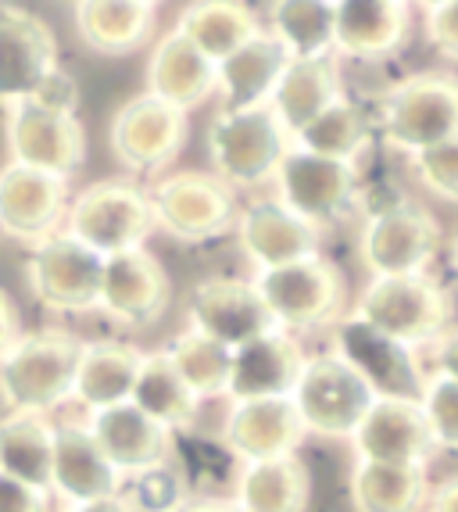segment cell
<instances>
[{
    "instance_id": "17",
    "label": "cell",
    "mask_w": 458,
    "mask_h": 512,
    "mask_svg": "<svg viewBox=\"0 0 458 512\" xmlns=\"http://www.w3.org/2000/svg\"><path fill=\"white\" fill-rule=\"evenodd\" d=\"M337 359H344L376 398H419L426 376L419 373L412 348L376 333L369 323L348 316L337 326Z\"/></svg>"
},
{
    "instance_id": "12",
    "label": "cell",
    "mask_w": 458,
    "mask_h": 512,
    "mask_svg": "<svg viewBox=\"0 0 458 512\" xmlns=\"http://www.w3.org/2000/svg\"><path fill=\"white\" fill-rule=\"evenodd\" d=\"M190 133L187 111L151 94L126 101L111 119V154L129 172H158L176 162Z\"/></svg>"
},
{
    "instance_id": "15",
    "label": "cell",
    "mask_w": 458,
    "mask_h": 512,
    "mask_svg": "<svg viewBox=\"0 0 458 512\" xmlns=\"http://www.w3.org/2000/svg\"><path fill=\"white\" fill-rule=\"evenodd\" d=\"M58 69V40L40 15L0 4V101L18 104Z\"/></svg>"
},
{
    "instance_id": "23",
    "label": "cell",
    "mask_w": 458,
    "mask_h": 512,
    "mask_svg": "<svg viewBox=\"0 0 458 512\" xmlns=\"http://www.w3.org/2000/svg\"><path fill=\"white\" fill-rule=\"evenodd\" d=\"M412 8L401 0H344L333 4V54L355 61L391 58L405 47Z\"/></svg>"
},
{
    "instance_id": "45",
    "label": "cell",
    "mask_w": 458,
    "mask_h": 512,
    "mask_svg": "<svg viewBox=\"0 0 458 512\" xmlns=\"http://www.w3.org/2000/svg\"><path fill=\"white\" fill-rule=\"evenodd\" d=\"M22 337L18 333V316H15V308H11L8 294L0 291V359L8 355L11 348H15V341Z\"/></svg>"
},
{
    "instance_id": "10",
    "label": "cell",
    "mask_w": 458,
    "mask_h": 512,
    "mask_svg": "<svg viewBox=\"0 0 458 512\" xmlns=\"http://www.w3.org/2000/svg\"><path fill=\"white\" fill-rule=\"evenodd\" d=\"M4 137H8L11 165H26V169L58 176L65 183L86 158L83 122L76 115L40 108L33 101L8 104Z\"/></svg>"
},
{
    "instance_id": "39",
    "label": "cell",
    "mask_w": 458,
    "mask_h": 512,
    "mask_svg": "<svg viewBox=\"0 0 458 512\" xmlns=\"http://www.w3.org/2000/svg\"><path fill=\"white\" fill-rule=\"evenodd\" d=\"M419 405H423V416L430 423V437L437 448H448L458 452V384L448 376L433 373L423 380V391H419Z\"/></svg>"
},
{
    "instance_id": "48",
    "label": "cell",
    "mask_w": 458,
    "mask_h": 512,
    "mask_svg": "<svg viewBox=\"0 0 458 512\" xmlns=\"http://www.w3.org/2000/svg\"><path fill=\"white\" fill-rule=\"evenodd\" d=\"M179 512H240L233 502H222V498H208V502H194V505H183Z\"/></svg>"
},
{
    "instance_id": "7",
    "label": "cell",
    "mask_w": 458,
    "mask_h": 512,
    "mask_svg": "<svg viewBox=\"0 0 458 512\" xmlns=\"http://www.w3.org/2000/svg\"><path fill=\"white\" fill-rule=\"evenodd\" d=\"M290 402L301 416L305 434L337 437V441L348 437L351 441L369 405L376 402V394L344 359L315 355V359H305V369L290 391Z\"/></svg>"
},
{
    "instance_id": "13",
    "label": "cell",
    "mask_w": 458,
    "mask_h": 512,
    "mask_svg": "<svg viewBox=\"0 0 458 512\" xmlns=\"http://www.w3.org/2000/svg\"><path fill=\"white\" fill-rule=\"evenodd\" d=\"M276 187H280V205H287L294 215L319 226L348 212V205L358 194V169L351 162L323 158V154L290 147L276 169Z\"/></svg>"
},
{
    "instance_id": "19",
    "label": "cell",
    "mask_w": 458,
    "mask_h": 512,
    "mask_svg": "<svg viewBox=\"0 0 458 512\" xmlns=\"http://www.w3.org/2000/svg\"><path fill=\"white\" fill-rule=\"evenodd\" d=\"M237 237L244 255L258 265V273L319 258V226L294 215L276 197L255 201L237 215Z\"/></svg>"
},
{
    "instance_id": "28",
    "label": "cell",
    "mask_w": 458,
    "mask_h": 512,
    "mask_svg": "<svg viewBox=\"0 0 458 512\" xmlns=\"http://www.w3.org/2000/svg\"><path fill=\"white\" fill-rule=\"evenodd\" d=\"M340 94H344V86H340V69L333 58L290 61L287 69H283L280 83H276V90H272L269 108L280 119V126L290 133V140H294Z\"/></svg>"
},
{
    "instance_id": "46",
    "label": "cell",
    "mask_w": 458,
    "mask_h": 512,
    "mask_svg": "<svg viewBox=\"0 0 458 512\" xmlns=\"http://www.w3.org/2000/svg\"><path fill=\"white\" fill-rule=\"evenodd\" d=\"M426 505H430V512H458V477L433 487L426 495Z\"/></svg>"
},
{
    "instance_id": "5",
    "label": "cell",
    "mask_w": 458,
    "mask_h": 512,
    "mask_svg": "<svg viewBox=\"0 0 458 512\" xmlns=\"http://www.w3.org/2000/svg\"><path fill=\"white\" fill-rule=\"evenodd\" d=\"M287 151L290 133L272 115L269 104L247 111H219L208 126V154L215 176L226 187H258L272 180Z\"/></svg>"
},
{
    "instance_id": "37",
    "label": "cell",
    "mask_w": 458,
    "mask_h": 512,
    "mask_svg": "<svg viewBox=\"0 0 458 512\" xmlns=\"http://www.w3.org/2000/svg\"><path fill=\"white\" fill-rule=\"evenodd\" d=\"M369 137H373V129H369V115H365L362 104H355L351 97L340 94L330 108L305 126L297 133L290 144L301 147V151H312V154H323V158H337V162H358V154L369 147Z\"/></svg>"
},
{
    "instance_id": "11",
    "label": "cell",
    "mask_w": 458,
    "mask_h": 512,
    "mask_svg": "<svg viewBox=\"0 0 458 512\" xmlns=\"http://www.w3.org/2000/svg\"><path fill=\"white\" fill-rule=\"evenodd\" d=\"M104 258L68 233H51L29 255V287L54 312H94L101 298Z\"/></svg>"
},
{
    "instance_id": "21",
    "label": "cell",
    "mask_w": 458,
    "mask_h": 512,
    "mask_svg": "<svg viewBox=\"0 0 458 512\" xmlns=\"http://www.w3.org/2000/svg\"><path fill=\"white\" fill-rule=\"evenodd\" d=\"M68 212V183L58 176H43L26 165L0 169V230L15 240L40 244L58 233V222Z\"/></svg>"
},
{
    "instance_id": "42",
    "label": "cell",
    "mask_w": 458,
    "mask_h": 512,
    "mask_svg": "<svg viewBox=\"0 0 458 512\" xmlns=\"http://www.w3.org/2000/svg\"><path fill=\"white\" fill-rule=\"evenodd\" d=\"M33 104L40 108H51V111H65V115H76V101H79V90H76V79L68 76L65 69H54L51 76L43 79L40 90L29 97Z\"/></svg>"
},
{
    "instance_id": "30",
    "label": "cell",
    "mask_w": 458,
    "mask_h": 512,
    "mask_svg": "<svg viewBox=\"0 0 458 512\" xmlns=\"http://www.w3.org/2000/svg\"><path fill=\"white\" fill-rule=\"evenodd\" d=\"M140 362H144V351L133 348V344H119V341L83 344L72 398L79 405H86L90 412L126 405L129 394H133L136 373H140Z\"/></svg>"
},
{
    "instance_id": "41",
    "label": "cell",
    "mask_w": 458,
    "mask_h": 512,
    "mask_svg": "<svg viewBox=\"0 0 458 512\" xmlns=\"http://www.w3.org/2000/svg\"><path fill=\"white\" fill-rule=\"evenodd\" d=\"M423 15L426 40L433 43V51L458 61V0H433L423 8Z\"/></svg>"
},
{
    "instance_id": "1",
    "label": "cell",
    "mask_w": 458,
    "mask_h": 512,
    "mask_svg": "<svg viewBox=\"0 0 458 512\" xmlns=\"http://www.w3.org/2000/svg\"><path fill=\"white\" fill-rule=\"evenodd\" d=\"M83 341L68 330H36L18 337L0 359V394L11 412L47 416L72 398Z\"/></svg>"
},
{
    "instance_id": "36",
    "label": "cell",
    "mask_w": 458,
    "mask_h": 512,
    "mask_svg": "<svg viewBox=\"0 0 458 512\" xmlns=\"http://www.w3.org/2000/svg\"><path fill=\"white\" fill-rule=\"evenodd\" d=\"M272 40L290 61L333 58V4L330 0H283L269 8Z\"/></svg>"
},
{
    "instance_id": "34",
    "label": "cell",
    "mask_w": 458,
    "mask_h": 512,
    "mask_svg": "<svg viewBox=\"0 0 458 512\" xmlns=\"http://www.w3.org/2000/svg\"><path fill=\"white\" fill-rule=\"evenodd\" d=\"M51 448L54 427H47L43 416L8 412L0 419V473L4 477L47 491L51 487Z\"/></svg>"
},
{
    "instance_id": "8",
    "label": "cell",
    "mask_w": 458,
    "mask_h": 512,
    "mask_svg": "<svg viewBox=\"0 0 458 512\" xmlns=\"http://www.w3.org/2000/svg\"><path fill=\"white\" fill-rule=\"evenodd\" d=\"M441 222L419 201H398L365 222L358 251L373 276H416L437 258Z\"/></svg>"
},
{
    "instance_id": "4",
    "label": "cell",
    "mask_w": 458,
    "mask_h": 512,
    "mask_svg": "<svg viewBox=\"0 0 458 512\" xmlns=\"http://www.w3.org/2000/svg\"><path fill=\"white\" fill-rule=\"evenodd\" d=\"M351 316L369 323L383 337L412 348V344L437 341L448 330L451 301L426 273L373 276Z\"/></svg>"
},
{
    "instance_id": "24",
    "label": "cell",
    "mask_w": 458,
    "mask_h": 512,
    "mask_svg": "<svg viewBox=\"0 0 458 512\" xmlns=\"http://www.w3.org/2000/svg\"><path fill=\"white\" fill-rule=\"evenodd\" d=\"M51 487L72 505L104 502L119 498L122 477L111 470V462L101 455L90 430L79 423H61L54 427V448H51Z\"/></svg>"
},
{
    "instance_id": "47",
    "label": "cell",
    "mask_w": 458,
    "mask_h": 512,
    "mask_svg": "<svg viewBox=\"0 0 458 512\" xmlns=\"http://www.w3.org/2000/svg\"><path fill=\"white\" fill-rule=\"evenodd\" d=\"M68 512H133L126 505V498H104V502H90V505H72Z\"/></svg>"
},
{
    "instance_id": "3",
    "label": "cell",
    "mask_w": 458,
    "mask_h": 512,
    "mask_svg": "<svg viewBox=\"0 0 458 512\" xmlns=\"http://www.w3.org/2000/svg\"><path fill=\"white\" fill-rule=\"evenodd\" d=\"M387 144L405 154H423L458 137V79L448 72H419L387 90L380 104Z\"/></svg>"
},
{
    "instance_id": "43",
    "label": "cell",
    "mask_w": 458,
    "mask_h": 512,
    "mask_svg": "<svg viewBox=\"0 0 458 512\" xmlns=\"http://www.w3.org/2000/svg\"><path fill=\"white\" fill-rule=\"evenodd\" d=\"M0 512H51V495L0 473Z\"/></svg>"
},
{
    "instance_id": "9",
    "label": "cell",
    "mask_w": 458,
    "mask_h": 512,
    "mask_svg": "<svg viewBox=\"0 0 458 512\" xmlns=\"http://www.w3.org/2000/svg\"><path fill=\"white\" fill-rule=\"evenodd\" d=\"M251 283H255L262 305L269 308L272 323L287 333L312 330L337 316L344 305V280H340L337 265H330L323 255L258 273Z\"/></svg>"
},
{
    "instance_id": "35",
    "label": "cell",
    "mask_w": 458,
    "mask_h": 512,
    "mask_svg": "<svg viewBox=\"0 0 458 512\" xmlns=\"http://www.w3.org/2000/svg\"><path fill=\"white\" fill-rule=\"evenodd\" d=\"M430 495L423 470L412 466H380L358 462L351 473V505L355 512H419Z\"/></svg>"
},
{
    "instance_id": "20",
    "label": "cell",
    "mask_w": 458,
    "mask_h": 512,
    "mask_svg": "<svg viewBox=\"0 0 458 512\" xmlns=\"http://www.w3.org/2000/svg\"><path fill=\"white\" fill-rule=\"evenodd\" d=\"M86 430L119 477H144L151 470H162L172 455V430L154 423L129 402L94 412Z\"/></svg>"
},
{
    "instance_id": "16",
    "label": "cell",
    "mask_w": 458,
    "mask_h": 512,
    "mask_svg": "<svg viewBox=\"0 0 458 512\" xmlns=\"http://www.w3.org/2000/svg\"><path fill=\"white\" fill-rule=\"evenodd\" d=\"M169 273L151 251L136 248L104 258L97 308L122 326H151L169 308Z\"/></svg>"
},
{
    "instance_id": "49",
    "label": "cell",
    "mask_w": 458,
    "mask_h": 512,
    "mask_svg": "<svg viewBox=\"0 0 458 512\" xmlns=\"http://www.w3.org/2000/svg\"><path fill=\"white\" fill-rule=\"evenodd\" d=\"M451 269H455V276H458V240H455V248H451Z\"/></svg>"
},
{
    "instance_id": "32",
    "label": "cell",
    "mask_w": 458,
    "mask_h": 512,
    "mask_svg": "<svg viewBox=\"0 0 458 512\" xmlns=\"http://www.w3.org/2000/svg\"><path fill=\"white\" fill-rule=\"evenodd\" d=\"M308 495V466L297 455H283L269 462H247L233 505L240 512H305Z\"/></svg>"
},
{
    "instance_id": "26",
    "label": "cell",
    "mask_w": 458,
    "mask_h": 512,
    "mask_svg": "<svg viewBox=\"0 0 458 512\" xmlns=\"http://www.w3.org/2000/svg\"><path fill=\"white\" fill-rule=\"evenodd\" d=\"M147 94L179 111L201 108L215 94V65L172 29L147 58Z\"/></svg>"
},
{
    "instance_id": "33",
    "label": "cell",
    "mask_w": 458,
    "mask_h": 512,
    "mask_svg": "<svg viewBox=\"0 0 458 512\" xmlns=\"http://www.w3.org/2000/svg\"><path fill=\"white\" fill-rule=\"evenodd\" d=\"M129 405H136L154 423H162L165 430H176L194 423L201 402L183 384V376L176 373V366H172V359L165 351H147L144 362H140V373H136Z\"/></svg>"
},
{
    "instance_id": "31",
    "label": "cell",
    "mask_w": 458,
    "mask_h": 512,
    "mask_svg": "<svg viewBox=\"0 0 458 512\" xmlns=\"http://www.w3.org/2000/svg\"><path fill=\"white\" fill-rule=\"evenodd\" d=\"M176 33L187 43H194L212 65H222L247 40H255L262 33V26H258L255 11L247 8V4H237V0H204V4H190L179 15Z\"/></svg>"
},
{
    "instance_id": "44",
    "label": "cell",
    "mask_w": 458,
    "mask_h": 512,
    "mask_svg": "<svg viewBox=\"0 0 458 512\" xmlns=\"http://www.w3.org/2000/svg\"><path fill=\"white\" fill-rule=\"evenodd\" d=\"M433 359H437V373L458 384V330H444L433 341Z\"/></svg>"
},
{
    "instance_id": "6",
    "label": "cell",
    "mask_w": 458,
    "mask_h": 512,
    "mask_svg": "<svg viewBox=\"0 0 458 512\" xmlns=\"http://www.w3.org/2000/svg\"><path fill=\"white\" fill-rule=\"evenodd\" d=\"M147 201H151L154 226H162L169 237L187 244L222 237L237 226L233 187H226L215 172H169L147 190Z\"/></svg>"
},
{
    "instance_id": "38",
    "label": "cell",
    "mask_w": 458,
    "mask_h": 512,
    "mask_svg": "<svg viewBox=\"0 0 458 512\" xmlns=\"http://www.w3.org/2000/svg\"><path fill=\"white\" fill-rule=\"evenodd\" d=\"M165 355L172 359L176 373L183 376V384L194 391V398H226L229 369H233V351L222 348L212 337L187 330L179 333L172 348H165Z\"/></svg>"
},
{
    "instance_id": "2",
    "label": "cell",
    "mask_w": 458,
    "mask_h": 512,
    "mask_svg": "<svg viewBox=\"0 0 458 512\" xmlns=\"http://www.w3.org/2000/svg\"><path fill=\"white\" fill-rule=\"evenodd\" d=\"M72 240L94 255L111 258L122 251L144 248V240L154 233V215L147 190L129 180H101L76 194L65 212V230Z\"/></svg>"
},
{
    "instance_id": "29",
    "label": "cell",
    "mask_w": 458,
    "mask_h": 512,
    "mask_svg": "<svg viewBox=\"0 0 458 512\" xmlns=\"http://www.w3.org/2000/svg\"><path fill=\"white\" fill-rule=\"evenodd\" d=\"M154 15L158 8L147 0H83L72 11L79 40L108 58L140 51L154 36Z\"/></svg>"
},
{
    "instance_id": "14",
    "label": "cell",
    "mask_w": 458,
    "mask_h": 512,
    "mask_svg": "<svg viewBox=\"0 0 458 512\" xmlns=\"http://www.w3.org/2000/svg\"><path fill=\"white\" fill-rule=\"evenodd\" d=\"M351 441L358 462H380V466L423 470L437 452L419 398H376Z\"/></svg>"
},
{
    "instance_id": "40",
    "label": "cell",
    "mask_w": 458,
    "mask_h": 512,
    "mask_svg": "<svg viewBox=\"0 0 458 512\" xmlns=\"http://www.w3.org/2000/svg\"><path fill=\"white\" fill-rule=\"evenodd\" d=\"M412 169H416L419 183H423L433 197L458 205V137L416 154V158H412Z\"/></svg>"
},
{
    "instance_id": "22",
    "label": "cell",
    "mask_w": 458,
    "mask_h": 512,
    "mask_svg": "<svg viewBox=\"0 0 458 512\" xmlns=\"http://www.w3.org/2000/svg\"><path fill=\"white\" fill-rule=\"evenodd\" d=\"M305 369V351L287 330H269L233 351L226 398L229 402H262V398H290L297 376Z\"/></svg>"
},
{
    "instance_id": "18",
    "label": "cell",
    "mask_w": 458,
    "mask_h": 512,
    "mask_svg": "<svg viewBox=\"0 0 458 512\" xmlns=\"http://www.w3.org/2000/svg\"><path fill=\"white\" fill-rule=\"evenodd\" d=\"M190 330L237 351L240 344L276 330V323L251 280H204L190 294Z\"/></svg>"
},
{
    "instance_id": "25",
    "label": "cell",
    "mask_w": 458,
    "mask_h": 512,
    "mask_svg": "<svg viewBox=\"0 0 458 512\" xmlns=\"http://www.w3.org/2000/svg\"><path fill=\"white\" fill-rule=\"evenodd\" d=\"M222 441L229 452L247 462H269L294 455L305 441V427L290 398H262V402H233L226 416Z\"/></svg>"
},
{
    "instance_id": "27",
    "label": "cell",
    "mask_w": 458,
    "mask_h": 512,
    "mask_svg": "<svg viewBox=\"0 0 458 512\" xmlns=\"http://www.w3.org/2000/svg\"><path fill=\"white\" fill-rule=\"evenodd\" d=\"M287 65V51L269 33L247 40L237 54H229L222 65H215V94L222 101V111H247L269 104Z\"/></svg>"
}]
</instances>
